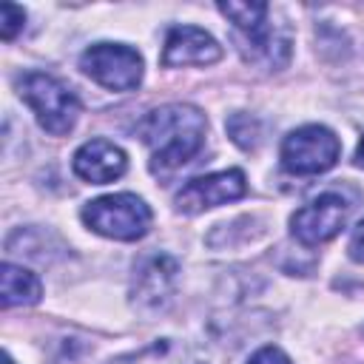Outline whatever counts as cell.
Wrapping results in <instances>:
<instances>
[{
    "mask_svg": "<svg viewBox=\"0 0 364 364\" xmlns=\"http://www.w3.org/2000/svg\"><path fill=\"white\" fill-rule=\"evenodd\" d=\"M136 134L151 151V168L173 171L188 165L205 148L208 119L196 105L171 102L148 111L136 122Z\"/></svg>",
    "mask_w": 364,
    "mask_h": 364,
    "instance_id": "6da1fadb",
    "label": "cell"
},
{
    "mask_svg": "<svg viewBox=\"0 0 364 364\" xmlns=\"http://www.w3.org/2000/svg\"><path fill=\"white\" fill-rule=\"evenodd\" d=\"M17 94L34 111L37 122L48 134L65 136L77 125L80 100L63 80L43 74V71H26L17 77Z\"/></svg>",
    "mask_w": 364,
    "mask_h": 364,
    "instance_id": "7a4b0ae2",
    "label": "cell"
},
{
    "mask_svg": "<svg viewBox=\"0 0 364 364\" xmlns=\"http://www.w3.org/2000/svg\"><path fill=\"white\" fill-rule=\"evenodd\" d=\"M80 216L94 233L117 242H136L151 228V208L136 193H111L91 199Z\"/></svg>",
    "mask_w": 364,
    "mask_h": 364,
    "instance_id": "3957f363",
    "label": "cell"
},
{
    "mask_svg": "<svg viewBox=\"0 0 364 364\" xmlns=\"http://www.w3.org/2000/svg\"><path fill=\"white\" fill-rule=\"evenodd\" d=\"M341 156V142L327 125H301L282 142V168L296 176L330 171Z\"/></svg>",
    "mask_w": 364,
    "mask_h": 364,
    "instance_id": "277c9868",
    "label": "cell"
},
{
    "mask_svg": "<svg viewBox=\"0 0 364 364\" xmlns=\"http://www.w3.org/2000/svg\"><path fill=\"white\" fill-rule=\"evenodd\" d=\"M80 68L108 91H134L142 82V57L122 43H94L82 51Z\"/></svg>",
    "mask_w": 364,
    "mask_h": 364,
    "instance_id": "5b68a950",
    "label": "cell"
},
{
    "mask_svg": "<svg viewBox=\"0 0 364 364\" xmlns=\"http://www.w3.org/2000/svg\"><path fill=\"white\" fill-rule=\"evenodd\" d=\"M347 213H350V202L341 193L327 191V193L316 196L313 202L301 205L290 216V230L304 247H316V245L330 242L344 228Z\"/></svg>",
    "mask_w": 364,
    "mask_h": 364,
    "instance_id": "8992f818",
    "label": "cell"
},
{
    "mask_svg": "<svg viewBox=\"0 0 364 364\" xmlns=\"http://www.w3.org/2000/svg\"><path fill=\"white\" fill-rule=\"evenodd\" d=\"M245 193H247L245 173L239 168H230V171H219V173L188 179L176 193V208L182 213H202L208 208L242 199Z\"/></svg>",
    "mask_w": 364,
    "mask_h": 364,
    "instance_id": "52a82bcc",
    "label": "cell"
},
{
    "mask_svg": "<svg viewBox=\"0 0 364 364\" xmlns=\"http://www.w3.org/2000/svg\"><path fill=\"white\" fill-rule=\"evenodd\" d=\"M233 37L239 43L242 57L247 63H256V65L267 68V71L284 68L287 60H290V31L284 26L270 23V14L256 26L233 31Z\"/></svg>",
    "mask_w": 364,
    "mask_h": 364,
    "instance_id": "ba28073f",
    "label": "cell"
},
{
    "mask_svg": "<svg viewBox=\"0 0 364 364\" xmlns=\"http://www.w3.org/2000/svg\"><path fill=\"white\" fill-rule=\"evenodd\" d=\"M176 262L168 253H154L148 256L139 267H136V279H134V304L145 313H156L165 310L173 299V284H176Z\"/></svg>",
    "mask_w": 364,
    "mask_h": 364,
    "instance_id": "9c48e42d",
    "label": "cell"
},
{
    "mask_svg": "<svg viewBox=\"0 0 364 364\" xmlns=\"http://www.w3.org/2000/svg\"><path fill=\"white\" fill-rule=\"evenodd\" d=\"M222 57V46L196 26H173L165 37L162 48V65L179 68V65H210Z\"/></svg>",
    "mask_w": 364,
    "mask_h": 364,
    "instance_id": "30bf717a",
    "label": "cell"
},
{
    "mask_svg": "<svg viewBox=\"0 0 364 364\" xmlns=\"http://www.w3.org/2000/svg\"><path fill=\"white\" fill-rule=\"evenodd\" d=\"M74 173L91 185H105V182H114L125 173L128 168V159H125V151L108 139H88L77 148L74 154V162H71Z\"/></svg>",
    "mask_w": 364,
    "mask_h": 364,
    "instance_id": "8fae6325",
    "label": "cell"
},
{
    "mask_svg": "<svg viewBox=\"0 0 364 364\" xmlns=\"http://www.w3.org/2000/svg\"><path fill=\"white\" fill-rule=\"evenodd\" d=\"M111 364H205V355L199 347L176 338H156L142 350L125 353L114 358Z\"/></svg>",
    "mask_w": 364,
    "mask_h": 364,
    "instance_id": "7c38bea8",
    "label": "cell"
},
{
    "mask_svg": "<svg viewBox=\"0 0 364 364\" xmlns=\"http://www.w3.org/2000/svg\"><path fill=\"white\" fill-rule=\"evenodd\" d=\"M40 279L20 267V264H11L6 262L3 264V273H0V301L3 307H20V304H37L40 301Z\"/></svg>",
    "mask_w": 364,
    "mask_h": 364,
    "instance_id": "4fadbf2b",
    "label": "cell"
},
{
    "mask_svg": "<svg viewBox=\"0 0 364 364\" xmlns=\"http://www.w3.org/2000/svg\"><path fill=\"white\" fill-rule=\"evenodd\" d=\"M225 128H228L230 139L245 151H253L262 142V122L256 117H250V114H230Z\"/></svg>",
    "mask_w": 364,
    "mask_h": 364,
    "instance_id": "5bb4252c",
    "label": "cell"
},
{
    "mask_svg": "<svg viewBox=\"0 0 364 364\" xmlns=\"http://www.w3.org/2000/svg\"><path fill=\"white\" fill-rule=\"evenodd\" d=\"M219 11L233 23V31L262 23L270 14L267 3H219Z\"/></svg>",
    "mask_w": 364,
    "mask_h": 364,
    "instance_id": "9a60e30c",
    "label": "cell"
},
{
    "mask_svg": "<svg viewBox=\"0 0 364 364\" xmlns=\"http://www.w3.org/2000/svg\"><path fill=\"white\" fill-rule=\"evenodd\" d=\"M23 23H26V11L20 6H14V3L0 6V34H3V40H14V34L23 28Z\"/></svg>",
    "mask_w": 364,
    "mask_h": 364,
    "instance_id": "2e32d148",
    "label": "cell"
},
{
    "mask_svg": "<svg viewBox=\"0 0 364 364\" xmlns=\"http://www.w3.org/2000/svg\"><path fill=\"white\" fill-rule=\"evenodd\" d=\"M247 364H290V358H287L279 347H262V350H256V353L250 355Z\"/></svg>",
    "mask_w": 364,
    "mask_h": 364,
    "instance_id": "e0dca14e",
    "label": "cell"
},
{
    "mask_svg": "<svg viewBox=\"0 0 364 364\" xmlns=\"http://www.w3.org/2000/svg\"><path fill=\"white\" fill-rule=\"evenodd\" d=\"M347 250H350V259H353V262H361V264H364V219L355 225Z\"/></svg>",
    "mask_w": 364,
    "mask_h": 364,
    "instance_id": "ac0fdd59",
    "label": "cell"
},
{
    "mask_svg": "<svg viewBox=\"0 0 364 364\" xmlns=\"http://www.w3.org/2000/svg\"><path fill=\"white\" fill-rule=\"evenodd\" d=\"M355 165L364 168V136H361V142H358V148H355Z\"/></svg>",
    "mask_w": 364,
    "mask_h": 364,
    "instance_id": "d6986e66",
    "label": "cell"
},
{
    "mask_svg": "<svg viewBox=\"0 0 364 364\" xmlns=\"http://www.w3.org/2000/svg\"><path fill=\"white\" fill-rule=\"evenodd\" d=\"M3 364H14V361H11V355H9V353H6V355H3Z\"/></svg>",
    "mask_w": 364,
    "mask_h": 364,
    "instance_id": "ffe728a7",
    "label": "cell"
}]
</instances>
